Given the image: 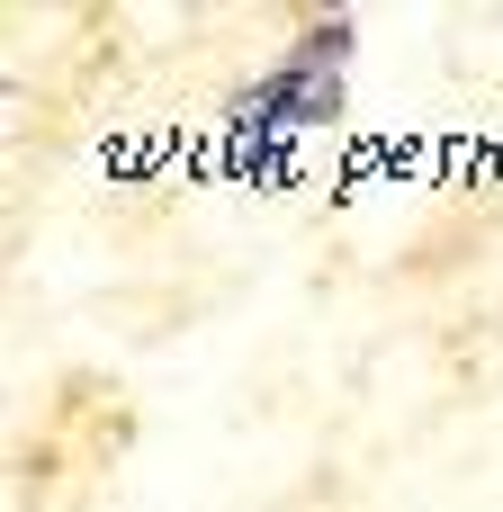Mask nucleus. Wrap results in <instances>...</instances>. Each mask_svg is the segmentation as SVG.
I'll return each mask as SVG.
<instances>
[{
    "label": "nucleus",
    "instance_id": "1",
    "mask_svg": "<svg viewBox=\"0 0 503 512\" xmlns=\"http://www.w3.org/2000/svg\"><path fill=\"white\" fill-rule=\"evenodd\" d=\"M342 63H351V18H315V27L297 36V54H288L279 72H261V81L234 99L225 135H234V144H297L306 126L342 117Z\"/></svg>",
    "mask_w": 503,
    "mask_h": 512
}]
</instances>
